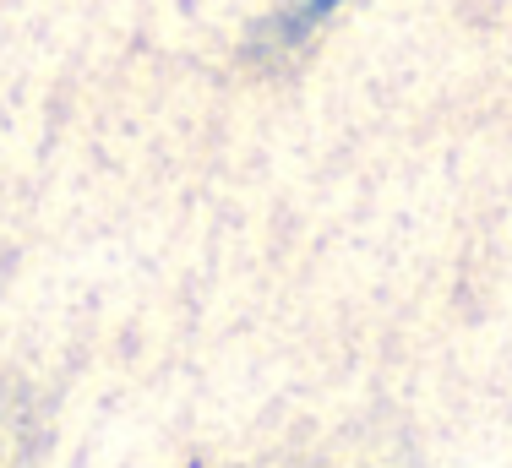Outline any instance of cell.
I'll return each mask as SVG.
<instances>
[{"label": "cell", "mask_w": 512, "mask_h": 468, "mask_svg": "<svg viewBox=\"0 0 512 468\" xmlns=\"http://www.w3.org/2000/svg\"><path fill=\"white\" fill-rule=\"evenodd\" d=\"M338 6H344V0H284V6L262 22V33H256L251 49L256 55H295V49L306 44Z\"/></svg>", "instance_id": "1"}]
</instances>
